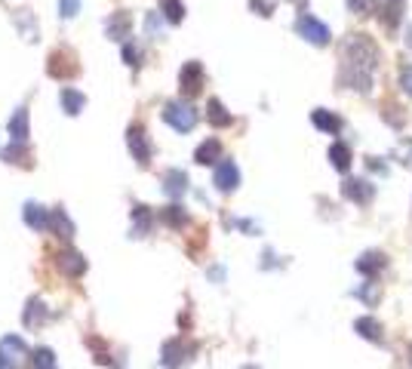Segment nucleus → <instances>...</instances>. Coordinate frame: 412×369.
<instances>
[{"mask_svg": "<svg viewBox=\"0 0 412 369\" xmlns=\"http://www.w3.org/2000/svg\"><path fill=\"white\" fill-rule=\"evenodd\" d=\"M237 184H240L237 163H234V161H222V163H218V170H216V188L222 191V194H231Z\"/></svg>", "mask_w": 412, "mask_h": 369, "instance_id": "13", "label": "nucleus"}, {"mask_svg": "<svg viewBox=\"0 0 412 369\" xmlns=\"http://www.w3.org/2000/svg\"><path fill=\"white\" fill-rule=\"evenodd\" d=\"M151 231V209L148 206H132V234L142 237V234Z\"/></svg>", "mask_w": 412, "mask_h": 369, "instance_id": "25", "label": "nucleus"}, {"mask_svg": "<svg viewBox=\"0 0 412 369\" xmlns=\"http://www.w3.org/2000/svg\"><path fill=\"white\" fill-rule=\"evenodd\" d=\"M58 13H62V19H74V15L80 13V0H62V4H58Z\"/></svg>", "mask_w": 412, "mask_h": 369, "instance_id": "32", "label": "nucleus"}, {"mask_svg": "<svg viewBox=\"0 0 412 369\" xmlns=\"http://www.w3.org/2000/svg\"><path fill=\"white\" fill-rule=\"evenodd\" d=\"M0 157L15 163V166H31V154H28V148H25V142H13L10 148L0 151Z\"/></svg>", "mask_w": 412, "mask_h": 369, "instance_id": "23", "label": "nucleus"}, {"mask_svg": "<svg viewBox=\"0 0 412 369\" xmlns=\"http://www.w3.org/2000/svg\"><path fill=\"white\" fill-rule=\"evenodd\" d=\"M56 268L62 271L65 277H83V271H87V258H83L77 249H58L56 253Z\"/></svg>", "mask_w": 412, "mask_h": 369, "instance_id": "9", "label": "nucleus"}, {"mask_svg": "<svg viewBox=\"0 0 412 369\" xmlns=\"http://www.w3.org/2000/svg\"><path fill=\"white\" fill-rule=\"evenodd\" d=\"M179 89H182V96H200V89H204V65L200 62H188V65H182V71H179Z\"/></svg>", "mask_w": 412, "mask_h": 369, "instance_id": "8", "label": "nucleus"}, {"mask_svg": "<svg viewBox=\"0 0 412 369\" xmlns=\"http://www.w3.org/2000/svg\"><path fill=\"white\" fill-rule=\"evenodd\" d=\"M296 31L308 40V44H314V46H326V44H330V28H326V25H323L320 19L308 15V13H301V15H299Z\"/></svg>", "mask_w": 412, "mask_h": 369, "instance_id": "5", "label": "nucleus"}, {"mask_svg": "<svg viewBox=\"0 0 412 369\" xmlns=\"http://www.w3.org/2000/svg\"><path fill=\"white\" fill-rule=\"evenodd\" d=\"M388 4H403V0H388Z\"/></svg>", "mask_w": 412, "mask_h": 369, "instance_id": "39", "label": "nucleus"}, {"mask_svg": "<svg viewBox=\"0 0 412 369\" xmlns=\"http://www.w3.org/2000/svg\"><path fill=\"white\" fill-rule=\"evenodd\" d=\"M46 231L49 234H56L58 240H71L74 237V222L68 219V213H65L62 206H56V209H49V222H46Z\"/></svg>", "mask_w": 412, "mask_h": 369, "instance_id": "10", "label": "nucleus"}, {"mask_svg": "<svg viewBox=\"0 0 412 369\" xmlns=\"http://www.w3.org/2000/svg\"><path fill=\"white\" fill-rule=\"evenodd\" d=\"M194 161H197L200 166H213V163H218V161H222V142H218V139H206L204 145L194 151Z\"/></svg>", "mask_w": 412, "mask_h": 369, "instance_id": "16", "label": "nucleus"}, {"mask_svg": "<svg viewBox=\"0 0 412 369\" xmlns=\"http://www.w3.org/2000/svg\"><path fill=\"white\" fill-rule=\"evenodd\" d=\"M31 363H35V369H56L53 348H35L31 351Z\"/></svg>", "mask_w": 412, "mask_h": 369, "instance_id": "29", "label": "nucleus"}, {"mask_svg": "<svg viewBox=\"0 0 412 369\" xmlns=\"http://www.w3.org/2000/svg\"><path fill=\"white\" fill-rule=\"evenodd\" d=\"M354 332H360V335H363V339H369V342H378V345L385 342L382 323L373 320V317H360V320L354 323Z\"/></svg>", "mask_w": 412, "mask_h": 369, "instance_id": "21", "label": "nucleus"}, {"mask_svg": "<svg viewBox=\"0 0 412 369\" xmlns=\"http://www.w3.org/2000/svg\"><path fill=\"white\" fill-rule=\"evenodd\" d=\"M161 219H163L166 225H170V228L179 231V228H185V225H188V213H185V209H182L179 204H173V206H166L163 213H161Z\"/></svg>", "mask_w": 412, "mask_h": 369, "instance_id": "26", "label": "nucleus"}, {"mask_svg": "<svg viewBox=\"0 0 412 369\" xmlns=\"http://www.w3.org/2000/svg\"><path fill=\"white\" fill-rule=\"evenodd\" d=\"M311 120H314V127H317V130L330 132V136H335V132L342 130V117H335L332 111H323V108H317V111L311 114Z\"/></svg>", "mask_w": 412, "mask_h": 369, "instance_id": "20", "label": "nucleus"}, {"mask_svg": "<svg viewBox=\"0 0 412 369\" xmlns=\"http://www.w3.org/2000/svg\"><path fill=\"white\" fill-rule=\"evenodd\" d=\"M77 71H80V65H77V56H74L71 49H53V53H49L46 74L53 80H71Z\"/></svg>", "mask_w": 412, "mask_h": 369, "instance_id": "2", "label": "nucleus"}, {"mask_svg": "<svg viewBox=\"0 0 412 369\" xmlns=\"http://www.w3.org/2000/svg\"><path fill=\"white\" fill-rule=\"evenodd\" d=\"M357 296H360V299H366V301H369V305H373V301H375L378 296H382V292H378V283H375V280H369V283H366V287H363V289H360V292H357Z\"/></svg>", "mask_w": 412, "mask_h": 369, "instance_id": "34", "label": "nucleus"}, {"mask_svg": "<svg viewBox=\"0 0 412 369\" xmlns=\"http://www.w3.org/2000/svg\"><path fill=\"white\" fill-rule=\"evenodd\" d=\"M46 314H49V308L44 305V299H28L25 301V311H22V323H25V330H40V326L46 323Z\"/></svg>", "mask_w": 412, "mask_h": 369, "instance_id": "12", "label": "nucleus"}, {"mask_svg": "<svg viewBox=\"0 0 412 369\" xmlns=\"http://www.w3.org/2000/svg\"><path fill=\"white\" fill-rule=\"evenodd\" d=\"M126 145H130V154L136 157L142 166L151 161V139H148V132H145L142 123H132V127L126 130Z\"/></svg>", "mask_w": 412, "mask_h": 369, "instance_id": "7", "label": "nucleus"}, {"mask_svg": "<svg viewBox=\"0 0 412 369\" xmlns=\"http://www.w3.org/2000/svg\"><path fill=\"white\" fill-rule=\"evenodd\" d=\"M13 19H15V25H19V31H22L25 37L37 40V22H35V15H31V13H15Z\"/></svg>", "mask_w": 412, "mask_h": 369, "instance_id": "30", "label": "nucleus"}, {"mask_svg": "<svg viewBox=\"0 0 412 369\" xmlns=\"http://www.w3.org/2000/svg\"><path fill=\"white\" fill-rule=\"evenodd\" d=\"M385 265H388V258H385V253H375V249H373V253H363L357 258V271L366 274V277H375Z\"/></svg>", "mask_w": 412, "mask_h": 369, "instance_id": "18", "label": "nucleus"}, {"mask_svg": "<svg viewBox=\"0 0 412 369\" xmlns=\"http://www.w3.org/2000/svg\"><path fill=\"white\" fill-rule=\"evenodd\" d=\"M28 354L31 351L25 345L22 335H4V339H0V363L4 366H19V363H25Z\"/></svg>", "mask_w": 412, "mask_h": 369, "instance_id": "6", "label": "nucleus"}, {"mask_svg": "<svg viewBox=\"0 0 412 369\" xmlns=\"http://www.w3.org/2000/svg\"><path fill=\"white\" fill-rule=\"evenodd\" d=\"M194 351H197V345L194 342H188V339H170L163 345V366L166 369H179L182 363H188L191 357H194Z\"/></svg>", "mask_w": 412, "mask_h": 369, "instance_id": "4", "label": "nucleus"}, {"mask_svg": "<svg viewBox=\"0 0 412 369\" xmlns=\"http://www.w3.org/2000/svg\"><path fill=\"white\" fill-rule=\"evenodd\" d=\"M163 120L170 123L175 132H191L197 127V111H194V105H188V102H170L163 108Z\"/></svg>", "mask_w": 412, "mask_h": 369, "instance_id": "3", "label": "nucleus"}, {"mask_svg": "<svg viewBox=\"0 0 412 369\" xmlns=\"http://www.w3.org/2000/svg\"><path fill=\"white\" fill-rule=\"evenodd\" d=\"M373 4L375 0H348V10L357 13V15H366L369 10H373Z\"/></svg>", "mask_w": 412, "mask_h": 369, "instance_id": "33", "label": "nucleus"}, {"mask_svg": "<svg viewBox=\"0 0 412 369\" xmlns=\"http://www.w3.org/2000/svg\"><path fill=\"white\" fill-rule=\"evenodd\" d=\"M249 6L256 10L258 15H271L274 13V0H249Z\"/></svg>", "mask_w": 412, "mask_h": 369, "instance_id": "36", "label": "nucleus"}, {"mask_svg": "<svg viewBox=\"0 0 412 369\" xmlns=\"http://www.w3.org/2000/svg\"><path fill=\"white\" fill-rule=\"evenodd\" d=\"M0 369H13V366H4V363H0Z\"/></svg>", "mask_w": 412, "mask_h": 369, "instance_id": "40", "label": "nucleus"}, {"mask_svg": "<svg viewBox=\"0 0 412 369\" xmlns=\"http://www.w3.org/2000/svg\"><path fill=\"white\" fill-rule=\"evenodd\" d=\"M161 13H163V19L170 22V25H179V22L185 19L182 0H161Z\"/></svg>", "mask_w": 412, "mask_h": 369, "instance_id": "28", "label": "nucleus"}, {"mask_svg": "<svg viewBox=\"0 0 412 369\" xmlns=\"http://www.w3.org/2000/svg\"><path fill=\"white\" fill-rule=\"evenodd\" d=\"M406 46L412 49V25H409V28H406Z\"/></svg>", "mask_w": 412, "mask_h": 369, "instance_id": "38", "label": "nucleus"}, {"mask_svg": "<svg viewBox=\"0 0 412 369\" xmlns=\"http://www.w3.org/2000/svg\"><path fill=\"white\" fill-rule=\"evenodd\" d=\"M22 219L28 228L35 231H46V222H49V209H44L40 204H25L22 206Z\"/></svg>", "mask_w": 412, "mask_h": 369, "instance_id": "15", "label": "nucleus"}, {"mask_svg": "<svg viewBox=\"0 0 412 369\" xmlns=\"http://www.w3.org/2000/svg\"><path fill=\"white\" fill-rule=\"evenodd\" d=\"M206 117H209V123H213V127H231V111L228 108H225L222 102H218V99H209V105H206Z\"/></svg>", "mask_w": 412, "mask_h": 369, "instance_id": "22", "label": "nucleus"}, {"mask_svg": "<svg viewBox=\"0 0 412 369\" xmlns=\"http://www.w3.org/2000/svg\"><path fill=\"white\" fill-rule=\"evenodd\" d=\"M330 161H332V166L339 173H344L351 166V148L348 145H342V142H335V145L330 148Z\"/></svg>", "mask_w": 412, "mask_h": 369, "instance_id": "27", "label": "nucleus"}, {"mask_svg": "<svg viewBox=\"0 0 412 369\" xmlns=\"http://www.w3.org/2000/svg\"><path fill=\"white\" fill-rule=\"evenodd\" d=\"M378 68V49L366 35H354L342 44V74L339 83L348 89L369 92L373 74Z\"/></svg>", "mask_w": 412, "mask_h": 369, "instance_id": "1", "label": "nucleus"}, {"mask_svg": "<svg viewBox=\"0 0 412 369\" xmlns=\"http://www.w3.org/2000/svg\"><path fill=\"white\" fill-rule=\"evenodd\" d=\"M163 191L170 194L173 200H179L185 191H188V175H185L182 170H170L163 175Z\"/></svg>", "mask_w": 412, "mask_h": 369, "instance_id": "17", "label": "nucleus"}, {"mask_svg": "<svg viewBox=\"0 0 412 369\" xmlns=\"http://www.w3.org/2000/svg\"><path fill=\"white\" fill-rule=\"evenodd\" d=\"M83 105H87V96H83L80 89H62V108H65V114H80L83 111Z\"/></svg>", "mask_w": 412, "mask_h": 369, "instance_id": "24", "label": "nucleus"}, {"mask_svg": "<svg viewBox=\"0 0 412 369\" xmlns=\"http://www.w3.org/2000/svg\"><path fill=\"white\" fill-rule=\"evenodd\" d=\"M243 369H256V366H243Z\"/></svg>", "mask_w": 412, "mask_h": 369, "instance_id": "41", "label": "nucleus"}, {"mask_svg": "<svg viewBox=\"0 0 412 369\" xmlns=\"http://www.w3.org/2000/svg\"><path fill=\"white\" fill-rule=\"evenodd\" d=\"M400 87L406 96H412V65H403L400 68Z\"/></svg>", "mask_w": 412, "mask_h": 369, "instance_id": "35", "label": "nucleus"}, {"mask_svg": "<svg viewBox=\"0 0 412 369\" xmlns=\"http://www.w3.org/2000/svg\"><path fill=\"white\" fill-rule=\"evenodd\" d=\"M145 28H148V35H161V15L151 13L148 19H145Z\"/></svg>", "mask_w": 412, "mask_h": 369, "instance_id": "37", "label": "nucleus"}, {"mask_svg": "<svg viewBox=\"0 0 412 369\" xmlns=\"http://www.w3.org/2000/svg\"><path fill=\"white\" fill-rule=\"evenodd\" d=\"M123 62L130 65V68H139L142 65V49L136 44H123Z\"/></svg>", "mask_w": 412, "mask_h": 369, "instance_id": "31", "label": "nucleus"}, {"mask_svg": "<svg viewBox=\"0 0 412 369\" xmlns=\"http://www.w3.org/2000/svg\"><path fill=\"white\" fill-rule=\"evenodd\" d=\"M28 132H31V123H28V108H19L10 120V136L13 142H28Z\"/></svg>", "mask_w": 412, "mask_h": 369, "instance_id": "19", "label": "nucleus"}, {"mask_svg": "<svg viewBox=\"0 0 412 369\" xmlns=\"http://www.w3.org/2000/svg\"><path fill=\"white\" fill-rule=\"evenodd\" d=\"M342 194L348 197V200H354V204H360V206H366V204H373L375 188L366 179H348V182L342 184Z\"/></svg>", "mask_w": 412, "mask_h": 369, "instance_id": "11", "label": "nucleus"}, {"mask_svg": "<svg viewBox=\"0 0 412 369\" xmlns=\"http://www.w3.org/2000/svg\"><path fill=\"white\" fill-rule=\"evenodd\" d=\"M130 28H132V15L130 13H114L105 25V35L111 40H126L130 37Z\"/></svg>", "mask_w": 412, "mask_h": 369, "instance_id": "14", "label": "nucleus"}]
</instances>
